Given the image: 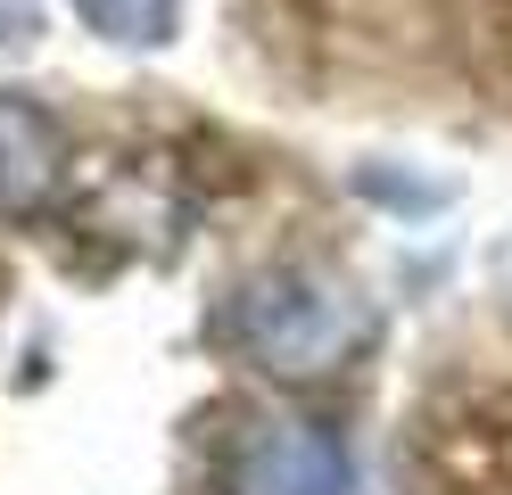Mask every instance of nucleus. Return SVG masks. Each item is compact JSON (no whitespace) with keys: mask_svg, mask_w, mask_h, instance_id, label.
I'll return each instance as SVG.
<instances>
[{"mask_svg":"<svg viewBox=\"0 0 512 495\" xmlns=\"http://www.w3.org/2000/svg\"><path fill=\"white\" fill-rule=\"evenodd\" d=\"M372 297L323 264H265L215 306V339L265 380H331L372 347Z\"/></svg>","mask_w":512,"mask_h":495,"instance_id":"obj_1","label":"nucleus"},{"mask_svg":"<svg viewBox=\"0 0 512 495\" xmlns=\"http://www.w3.org/2000/svg\"><path fill=\"white\" fill-rule=\"evenodd\" d=\"M215 487L223 495H356V462L331 421L306 413H248L215 446Z\"/></svg>","mask_w":512,"mask_h":495,"instance_id":"obj_2","label":"nucleus"},{"mask_svg":"<svg viewBox=\"0 0 512 495\" xmlns=\"http://www.w3.org/2000/svg\"><path fill=\"white\" fill-rule=\"evenodd\" d=\"M67 182V132L42 99L0 91V215H42Z\"/></svg>","mask_w":512,"mask_h":495,"instance_id":"obj_3","label":"nucleus"},{"mask_svg":"<svg viewBox=\"0 0 512 495\" xmlns=\"http://www.w3.org/2000/svg\"><path fill=\"white\" fill-rule=\"evenodd\" d=\"M75 9H83L91 33H108L124 50H157V42H174L182 0H75Z\"/></svg>","mask_w":512,"mask_h":495,"instance_id":"obj_4","label":"nucleus"},{"mask_svg":"<svg viewBox=\"0 0 512 495\" xmlns=\"http://www.w3.org/2000/svg\"><path fill=\"white\" fill-rule=\"evenodd\" d=\"M496 297H504V306H512V240L496 248Z\"/></svg>","mask_w":512,"mask_h":495,"instance_id":"obj_5","label":"nucleus"}]
</instances>
